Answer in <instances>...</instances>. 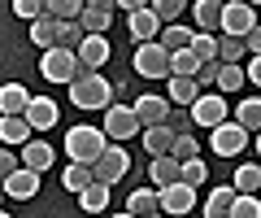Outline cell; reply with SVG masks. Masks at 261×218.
Returning <instances> with one entry per match:
<instances>
[{"mask_svg":"<svg viewBox=\"0 0 261 218\" xmlns=\"http://www.w3.org/2000/svg\"><path fill=\"white\" fill-rule=\"evenodd\" d=\"M157 197H161V214L166 218H187L196 205V188H187L183 179L170 183V188H157Z\"/></svg>","mask_w":261,"mask_h":218,"instance_id":"cell-8","label":"cell"},{"mask_svg":"<svg viewBox=\"0 0 261 218\" xmlns=\"http://www.w3.org/2000/svg\"><path fill=\"white\" fill-rule=\"evenodd\" d=\"M0 140H5V149H22L31 140V123L27 118H0Z\"/></svg>","mask_w":261,"mask_h":218,"instance_id":"cell-24","label":"cell"},{"mask_svg":"<svg viewBox=\"0 0 261 218\" xmlns=\"http://www.w3.org/2000/svg\"><path fill=\"white\" fill-rule=\"evenodd\" d=\"M192 18H196V31H205V35H222V0H196V5H192Z\"/></svg>","mask_w":261,"mask_h":218,"instance_id":"cell-17","label":"cell"},{"mask_svg":"<svg viewBox=\"0 0 261 218\" xmlns=\"http://www.w3.org/2000/svg\"><path fill=\"white\" fill-rule=\"evenodd\" d=\"M244 57H248V39H240V35H218V61H222V66H240Z\"/></svg>","mask_w":261,"mask_h":218,"instance_id":"cell-23","label":"cell"},{"mask_svg":"<svg viewBox=\"0 0 261 218\" xmlns=\"http://www.w3.org/2000/svg\"><path fill=\"white\" fill-rule=\"evenodd\" d=\"M248 5H252V9H261V0H248Z\"/></svg>","mask_w":261,"mask_h":218,"instance_id":"cell-52","label":"cell"},{"mask_svg":"<svg viewBox=\"0 0 261 218\" xmlns=\"http://www.w3.org/2000/svg\"><path fill=\"white\" fill-rule=\"evenodd\" d=\"M218 70H222V61H205L200 75H196V83H218Z\"/></svg>","mask_w":261,"mask_h":218,"instance_id":"cell-44","label":"cell"},{"mask_svg":"<svg viewBox=\"0 0 261 218\" xmlns=\"http://www.w3.org/2000/svg\"><path fill=\"white\" fill-rule=\"evenodd\" d=\"M13 13L27 18V22H35V18H44V13H48V5H44V0H13Z\"/></svg>","mask_w":261,"mask_h":218,"instance_id":"cell-41","label":"cell"},{"mask_svg":"<svg viewBox=\"0 0 261 218\" xmlns=\"http://www.w3.org/2000/svg\"><path fill=\"white\" fill-rule=\"evenodd\" d=\"M148 179H152V188H170V183L183 179V161L178 157H148Z\"/></svg>","mask_w":261,"mask_h":218,"instance_id":"cell-19","label":"cell"},{"mask_svg":"<svg viewBox=\"0 0 261 218\" xmlns=\"http://www.w3.org/2000/svg\"><path fill=\"white\" fill-rule=\"evenodd\" d=\"M257 157H261V131H257Z\"/></svg>","mask_w":261,"mask_h":218,"instance_id":"cell-50","label":"cell"},{"mask_svg":"<svg viewBox=\"0 0 261 218\" xmlns=\"http://www.w3.org/2000/svg\"><path fill=\"white\" fill-rule=\"evenodd\" d=\"M157 209H161L157 188H135L130 201H126V214H135V218H148V214H157Z\"/></svg>","mask_w":261,"mask_h":218,"instance_id":"cell-22","label":"cell"},{"mask_svg":"<svg viewBox=\"0 0 261 218\" xmlns=\"http://www.w3.org/2000/svg\"><path fill=\"white\" fill-rule=\"evenodd\" d=\"M109 22H113V13H109V9H83L79 27H83L87 35H105V31H109Z\"/></svg>","mask_w":261,"mask_h":218,"instance_id":"cell-34","label":"cell"},{"mask_svg":"<svg viewBox=\"0 0 261 218\" xmlns=\"http://www.w3.org/2000/svg\"><path fill=\"white\" fill-rule=\"evenodd\" d=\"M18 166H22V157H18V153H13V149H0V183L9 179V175L18 171Z\"/></svg>","mask_w":261,"mask_h":218,"instance_id":"cell-43","label":"cell"},{"mask_svg":"<svg viewBox=\"0 0 261 218\" xmlns=\"http://www.w3.org/2000/svg\"><path fill=\"white\" fill-rule=\"evenodd\" d=\"M231 188H235V192H244V197H257V188H261V166H252V161H244L240 171H235Z\"/></svg>","mask_w":261,"mask_h":218,"instance_id":"cell-29","label":"cell"},{"mask_svg":"<svg viewBox=\"0 0 261 218\" xmlns=\"http://www.w3.org/2000/svg\"><path fill=\"white\" fill-rule=\"evenodd\" d=\"M87 9H109L113 13V9H118V0H87Z\"/></svg>","mask_w":261,"mask_h":218,"instance_id":"cell-48","label":"cell"},{"mask_svg":"<svg viewBox=\"0 0 261 218\" xmlns=\"http://www.w3.org/2000/svg\"><path fill=\"white\" fill-rule=\"evenodd\" d=\"M126 22H130V39H135V44H152V39H161V31H166V22L152 13V5L140 9V13H130Z\"/></svg>","mask_w":261,"mask_h":218,"instance_id":"cell-12","label":"cell"},{"mask_svg":"<svg viewBox=\"0 0 261 218\" xmlns=\"http://www.w3.org/2000/svg\"><path fill=\"white\" fill-rule=\"evenodd\" d=\"M231 218H261V197H235V205H231Z\"/></svg>","mask_w":261,"mask_h":218,"instance_id":"cell-40","label":"cell"},{"mask_svg":"<svg viewBox=\"0 0 261 218\" xmlns=\"http://www.w3.org/2000/svg\"><path fill=\"white\" fill-rule=\"evenodd\" d=\"M170 101L192 109V105L200 101V83H196V79H170Z\"/></svg>","mask_w":261,"mask_h":218,"instance_id":"cell-32","label":"cell"},{"mask_svg":"<svg viewBox=\"0 0 261 218\" xmlns=\"http://www.w3.org/2000/svg\"><path fill=\"white\" fill-rule=\"evenodd\" d=\"M87 39V31L79 27V22H61V35H57V48H70V53H79V44Z\"/></svg>","mask_w":261,"mask_h":218,"instance_id":"cell-38","label":"cell"},{"mask_svg":"<svg viewBox=\"0 0 261 218\" xmlns=\"http://www.w3.org/2000/svg\"><path fill=\"white\" fill-rule=\"evenodd\" d=\"M109 53H113V48H109L105 35H87L83 44H79V66H83V70H100L105 61H109Z\"/></svg>","mask_w":261,"mask_h":218,"instance_id":"cell-18","label":"cell"},{"mask_svg":"<svg viewBox=\"0 0 261 218\" xmlns=\"http://www.w3.org/2000/svg\"><path fill=\"white\" fill-rule=\"evenodd\" d=\"M248 57H261V27L248 35Z\"/></svg>","mask_w":261,"mask_h":218,"instance_id":"cell-47","label":"cell"},{"mask_svg":"<svg viewBox=\"0 0 261 218\" xmlns=\"http://www.w3.org/2000/svg\"><path fill=\"white\" fill-rule=\"evenodd\" d=\"M248 83V75H244V66H222L218 70V92H240V87Z\"/></svg>","mask_w":261,"mask_h":218,"instance_id":"cell-35","label":"cell"},{"mask_svg":"<svg viewBox=\"0 0 261 218\" xmlns=\"http://www.w3.org/2000/svg\"><path fill=\"white\" fill-rule=\"evenodd\" d=\"M130 109H135V118H140V127H161V123H170V101H166V96L144 92Z\"/></svg>","mask_w":261,"mask_h":218,"instance_id":"cell-11","label":"cell"},{"mask_svg":"<svg viewBox=\"0 0 261 218\" xmlns=\"http://www.w3.org/2000/svg\"><path fill=\"white\" fill-rule=\"evenodd\" d=\"M0 218H9V214H5V209H0Z\"/></svg>","mask_w":261,"mask_h":218,"instance_id":"cell-54","label":"cell"},{"mask_svg":"<svg viewBox=\"0 0 261 218\" xmlns=\"http://www.w3.org/2000/svg\"><path fill=\"white\" fill-rule=\"evenodd\" d=\"M79 205H83V214H105V209H109V183L96 179L92 188H83L79 192Z\"/></svg>","mask_w":261,"mask_h":218,"instance_id":"cell-27","label":"cell"},{"mask_svg":"<svg viewBox=\"0 0 261 218\" xmlns=\"http://www.w3.org/2000/svg\"><path fill=\"white\" fill-rule=\"evenodd\" d=\"M205 179H209V166H205V161H200V157L183 161V183H187V188H200V183H205Z\"/></svg>","mask_w":261,"mask_h":218,"instance_id":"cell-39","label":"cell"},{"mask_svg":"<svg viewBox=\"0 0 261 218\" xmlns=\"http://www.w3.org/2000/svg\"><path fill=\"white\" fill-rule=\"evenodd\" d=\"M192 39H196V31H187L183 22H170V27L161 31V48H166V53H178V48H192Z\"/></svg>","mask_w":261,"mask_h":218,"instance_id":"cell-31","label":"cell"},{"mask_svg":"<svg viewBox=\"0 0 261 218\" xmlns=\"http://www.w3.org/2000/svg\"><path fill=\"white\" fill-rule=\"evenodd\" d=\"M192 114V123L196 127H222V123H231V114H226V101H222V92H200V101L187 109Z\"/></svg>","mask_w":261,"mask_h":218,"instance_id":"cell-7","label":"cell"},{"mask_svg":"<svg viewBox=\"0 0 261 218\" xmlns=\"http://www.w3.org/2000/svg\"><path fill=\"white\" fill-rule=\"evenodd\" d=\"M244 75H248V83H257V87H261V57H248Z\"/></svg>","mask_w":261,"mask_h":218,"instance_id":"cell-45","label":"cell"},{"mask_svg":"<svg viewBox=\"0 0 261 218\" xmlns=\"http://www.w3.org/2000/svg\"><path fill=\"white\" fill-rule=\"evenodd\" d=\"M118 9H122V13H126V18H130V13L148 9V0H118Z\"/></svg>","mask_w":261,"mask_h":218,"instance_id":"cell-46","label":"cell"},{"mask_svg":"<svg viewBox=\"0 0 261 218\" xmlns=\"http://www.w3.org/2000/svg\"><path fill=\"white\" fill-rule=\"evenodd\" d=\"M152 13L170 27V22H178V18L187 13V0H152Z\"/></svg>","mask_w":261,"mask_h":218,"instance_id":"cell-37","label":"cell"},{"mask_svg":"<svg viewBox=\"0 0 261 218\" xmlns=\"http://www.w3.org/2000/svg\"><path fill=\"white\" fill-rule=\"evenodd\" d=\"M192 53L200 57V66H205V61H218V35H205V31H196Z\"/></svg>","mask_w":261,"mask_h":218,"instance_id":"cell-36","label":"cell"},{"mask_svg":"<svg viewBox=\"0 0 261 218\" xmlns=\"http://www.w3.org/2000/svg\"><path fill=\"white\" fill-rule=\"evenodd\" d=\"M70 101L79 109H109L113 105V83L100 70H79V79L70 83Z\"/></svg>","mask_w":261,"mask_h":218,"instance_id":"cell-1","label":"cell"},{"mask_svg":"<svg viewBox=\"0 0 261 218\" xmlns=\"http://www.w3.org/2000/svg\"><path fill=\"white\" fill-rule=\"evenodd\" d=\"M209 144H214V153H218V157H235V153H244V144H248V131H244V127L231 118V123L214 127Z\"/></svg>","mask_w":261,"mask_h":218,"instance_id":"cell-10","label":"cell"},{"mask_svg":"<svg viewBox=\"0 0 261 218\" xmlns=\"http://www.w3.org/2000/svg\"><path fill=\"white\" fill-rule=\"evenodd\" d=\"M196 75H200V57H196L192 48L170 53V79H196Z\"/></svg>","mask_w":261,"mask_h":218,"instance_id":"cell-26","label":"cell"},{"mask_svg":"<svg viewBox=\"0 0 261 218\" xmlns=\"http://www.w3.org/2000/svg\"><path fill=\"white\" fill-rule=\"evenodd\" d=\"M235 123H240L244 131H261V96L240 101V109H235Z\"/></svg>","mask_w":261,"mask_h":218,"instance_id":"cell-33","label":"cell"},{"mask_svg":"<svg viewBox=\"0 0 261 218\" xmlns=\"http://www.w3.org/2000/svg\"><path fill=\"white\" fill-rule=\"evenodd\" d=\"M61 183L79 197L83 188H92V183H96V171H92V166H83V161H70V166L61 171Z\"/></svg>","mask_w":261,"mask_h":218,"instance_id":"cell-25","label":"cell"},{"mask_svg":"<svg viewBox=\"0 0 261 218\" xmlns=\"http://www.w3.org/2000/svg\"><path fill=\"white\" fill-rule=\"evenodd\" d=\"M135 75L140 79H170V53L161 48V39L135 48Z\"/></svg>","mask_w":261,"mask_h":218,"instance_id":"cell-6","label":"cell"},{"mask_svg":"<svg viewBox=\"0 0 261 218\" xmlns=\"http://www.w3.org/2000/svg\"><path fill=\"white\" fill-rule=\"evenodd\" d=\"M196 153H200V149H196V140H192V135H178V140H174V153H170V157H178V161H192Z\"/></svg>","mask_w":261,"mask_h":218,"instance_id":"cell-42","label":"cell"},{"mask_svg":"<svg viewBox=\"0 0 261 218\" xmlns=\"http://www.w3.org/2000/svg\"><path fill=\"white\" fill-rule=\"evenodd\" d=\"M100 131L109 135V144H126L130 135L144 131V127H140V118H135V109H130V105H109V109H105Z\"/></svg>","mask_w":261,"mask_h":218,"instance_id":"cell-4","label":"cell"},{"mask_svg":"<svg viewBox=\"0 0 261 218\" xmlns=\"http://www.w3.org/2000/svg\"><path fill=\"white\" fill-rule=\"evenodd\" d=\"M148 218H166V214H161V209H157V214H148Z\"/></svg>","mask_w":261,"mask_h":218,"instance_id":"cell-53","label":"cell"},{"mask_svg":"<svg viewBox=\"0 0 261 218\" xmlns=\"http://www.w3.org/2000/svg\"><path fill=\"white\" fill-rule=\"evenodd\" d=\"M79 70H83L79 66V53H70V48H48L44 57H39V75H44L48 83H65L70 87L79 79Z\"/></svg>","mask_w":261,"mask_h":218,"instance_id":"cell-3","label":"cell"},{"mask_svg":"<svg viewBox=\"0 0 261 218\" xmlns=\"http://www.w3.org/2000/svg\"><path fill=\"white\" fill-rule=\"evenodd\" d=\"M18 157H22V166H27V171L44 175V171H53V157H57V149H53L48 140H27Z\"/></svg>","mask_w":261,"mask_h":218,"instance_id":"cell-14","label":"cell"},{"mask_svg":"<svg viewBox=\"0 0 261 218\" xmlns=\"http://www.w3.org/2000/svg\"><path fill=\"white\" fill-rule=\"evenodd\" d=\"M0 205H5V183H0Z\"/></svg>","mask_w":261,"mask_h":218,"instance_id":"cell-51","label":"cell"},{"mask_svg":"<svg viewBox=\"0 0 261 218\" xmlns=\"http://www.w3.org/2000/svg\"><path fill=\"white\" fill-rule=\"evenodd\" d=\"M57 118H61L57 101H48V96H31V105H27V123H31V131H53Z\"/></svg>","mask_w":261,"mask_h":218,"instance_id":"cell-13","label":"cell"},{"mask_svg":"<svg viewBox=\"0 0 261 218\" xmlns=\"http://www.w3.org/2000/svg\"><path fill=\"white\" fill-rule=\"evenodd\" d=\"M105 149H109V135H105L100 127H70V131H65V153H70V161L96 166Z\"/></svg>","mask_w":261,"mask_h":218,"instance_id":"cell-2","label":"cell"},{"mask_svg":"<svg viewBox=\"0 0 261 218\" xmlns=\"http://www.w3.org/2000/svg\"><path fill=\"white\" fill-rule=\"evenodd\" d=\"M27 105H31V92L18 79L0 87V118H27Z\"/></svg>","mask_w":261,"mask_h":218,"instance_id":"cell-15","label":"cell"},{"mask_svg":"<svg viewBox=\"0 0 261 218\" xmlns=\"http://www.w3.org/2000/svg\"><path fill=\"white\" fill-rule=\"evenodd\" d=\"M57 35H61V22H57V18H48V13L31 22V44H35V48H44V53H48V48H57Z\"/></svg>","mask_w":261,"mask_h":218,"instance_id":"cell-21","label":"cell"},{"mask_svg":"<svg viewBox=\"0 0 261 218\" xmlns=\"http://www.w3.org/2000/svg\"><path fill=\"white\" fill-rule=\"evenodd\" d=\"M44 5H48V18L57 22H79L87 9V0H44Z\"/></svg>","mask_w":261,"mask_h":218,"instance_id":"cell-30","label":"cell"},{"mask_svg":"<svg viewBox=\"0 0 261 218\" xmlns=\"http://www.w3.org/2000/svg\"><path fill=\"white\" fill-rule=\"evenodd\" d=\"M257 27H261V22H257V9H252L248 0H226V5H222V35L248 39Z\"/></svg>","mask_w":261,"mask_h":218,"instance_id":"cell-5","label":"cell"},{"mask_svg":"<svg viewBox=\"0 0 261 218\" xmlns=\"http://www.w3.org/2000/svg\"><path fill=\"white\" fill-rule=\"evenodd\" d=\"M109 218H135V214H109Z\"/></svg>","mask_w":261,"mask_h":218,"instance_id":"cell-49","label":"cell"},{"mask_svg":"<svg viewBox=\"0 0 261 218\" xmlns=\"http://www.w3.org/2000/svg\"><path fill=\"white\" fill-rule=\"evenodd\" d=\"M174 140H178V131L174 127H144V153H148V157H170V153H174Z\"/></svg>","mask_w":261,"mask_h":218,"instance_id":"cell-16","label":"cell"},{"mask_svg":"<svg viewBox=\"0 0 261 218\" xmlns=\"http://www.w3.org/2000/svg\"><path fill=\"white\" fill-rule=\"evenodd\" d=\"M35 192H39V175L27 171V166H18V171L5 179V197H13V201H31Z\"/></svg>","mask_w":261,"mask_h":218,"instance_id":"cell-20","label":"cell"},{"mask_svg":"<svg viewBox=\"0 0 261 218\" xmlns=\"http://www.w3.org/2000/svg\"><path fill=\"white\" fill-rule=\"evenodd\" d=\"M235 197H240L235 188H214V192H209V201H205V218H231Z\"/></svg>","mask_w":261,"mask_h":218,"instance_id":"cell-28","label":"cell"},{"mask_svg":"<svg viewBox=\"0 0 261 218\" xmlns=\"http://www.w3.org/2000/svg\"><path fill=\"white\" fill-rule=\"evenodd\" d=\"M92 171H96V179H100V183H109V188H113V183H118L122 175L130 171V153L122 149V144H109V149L100 153V161H96Z\"/></svg>","mask_w":261,"mask_h":218,"instance_id":"cell-9","label":"cell"}]
</instances>
